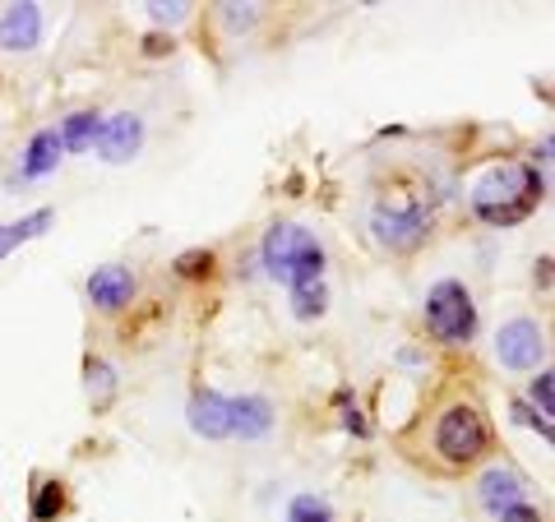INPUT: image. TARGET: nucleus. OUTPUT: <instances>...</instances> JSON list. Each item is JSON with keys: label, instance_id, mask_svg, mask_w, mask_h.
I'll use <instances>...</instances> for the list:
<instances>
[{"label": "nucleus", "instance_id": "f257e3e1", "mask_svg": "<svg viewBox=\"0 0 555 522\" xmlns=\"http://www.w3.org/2000/svg\"><path fill=\"white\" fill-rule=\"evenodd\" d=\"M542 171L537 167H505L495 171L491 181L477 185V213L481 222H491V227H509V222H524L537 199H542Z\"/></svg>", "mask_w": 555, "mask_h": 522}, {"label": "nucleus", "instance_id": "f03ea898", "mask_svg": "<svg viewBox=\"0 0 555 522\" xmlns=\"http://www.w3.org/2000/svg\"><path fill=\"white\" fill-rule=\"evenodd\" d=\"M259 255H264L269 277H278V283H287V287L320 283V273H324V246L306 227H292V222L269 227Z\"/></svg>", "mask_w": 555, "mask_h": 522}, {"label": "nucleus", "instance_id": "7ed1b4c3", "mask_svg": "<svg viewBox=\"0 0 555 522\" xmlns=\"http://www.w3.org/2000/svg\"><path fill=\"white\" fill-rule=\"evenodd\" d=\"M426 324L430 334H436L440 342H467L477 328V305L473 296H467L463 283H454V277H444V283L430 287L426 296Z\"/></svg>", "mask_w": 555, "mask_h": 522}, {"label": "nucleus", "instance_id": "20e7f679", "mask_svg": "<svg viewBox=\"0 0 555 522\" xmlns=\"http://www.w3.org/2000/svg\"><path fill=\"white\" fill-rule=\"evenodd\" d=\"M436 448L449 462H473L481 448H486V426L473 407H449L440 416V430H436Z\"/></svg>", "mask_w": 555, "mask_h": 522}, {"label": "nucleus", "instance_id": "39448f33", "mask_svg": "<svg viewBox=\"0 0 555 522\" xmlns=\"http://www.w3.org/2000/svg\"><path fill=\"white\" fill-rule=\"evenodd\" d=\"M542 352H546V342L532 319H509L495 334V356H500V365H509V370H532V365L542 361Z\"/></svg>", "mask_w": 555, "mask_h": 522}, {"label": "nucleus", "instance_id": "423d86ee", "mask_svg": "<svg viewBox=\"0 0 555 522\" xmlns=\"http://www.w3.org/2000/svg\"><path fill=\"white\" fill-rule=\"evenodd\" d=\"M93 144H98V153L107 162H130L139 153V144H144V120H139L134 112H120L112 120H102Z\"/></svg>", "mask_w": 555, "mask_h": 522}, {"label": "nucleus", "instance_id": "0eeeda50", "mask_svg": "<svg viewBox=\"0 0 555 522\" xmlns=\"http://www.w3.org/2000/svg\"><path fill=\"white\" fill-rule=\"evenodd\" d=\"M371 227L389 250H416L426 236V213L422 208H403V213H398V208H379L371 218Z\"/></svg>", "mask_w": 555, "mask_h": 522}, {"label": "nucleus", "instance_id": "6e6552de", "mask_svg": "<svg viewBox=\"0 0 555 522\" xmlns=\"http://www.w3.org/2000/svg\"><path fill=\"white\" fill-rule=\"evenodd\" d=\"M42 42V5H10L0 14V47L5 51H33Z\"/></svg>", "mask_w": 555, "mask_h": 522}, {"label": "nucleus", "instance_id": "1a4fd4ad", "mask_svg": "<svg viewBox=\"0 0 555 522\" xmlns=\"http://www.w3.org/2000/svg\"><path fill=\"white\" fill-rule=\"evenodd\" d=\"M190 430L204 434V440H228L232 434V397L199 393L195 403H190Z\"/></svg>", "mask_w": 555, "mask_h": 522}, {"label": "nucleus", "instance_id": "9d476101", "mask_svg": "<svg viewBox=\"0 0 555 522\" xmlns=\"http://www.w3.org/2000/svg\"><path fill=\"white\" fill-rule=\"evenodd\" d=\"M89 296H93V305H98V310H120V305H130V296H134V273H130V269H120V264L93 269V277H89Z\"/></svg>", "mask_w": 555, "mask_h": 522}, {"label": "nucleus", "instance_id": "9b49d317", "mask_svg": "<svg viewBox=\"0 0 555 522\" xmlns=\"http://www.w3.org/2000/svg\"><path fill=\"white\" fill-rule=\"evenodd\" d=\"M477 491H481L486 513H495V518H500V513H509L514 504H524V481H518L509 467H491V472L481 477Z\"/></svg>", "mask_w": 555, "mask_h": 522}, {"label": "nucleus", "instance_id": "f8f14e48", "mask_svg": "<svg viewBox=\"0 0 555 522\" xmlns=\"http://www.w3.org/2000/svg\"><path fill=\"white\" fill-rule=\"evenodd\" d=\"M273 430V407L264 397H232V434L241 440H259Z\"/></svg>", "mask_w": 555, "mask_h": 522}, {"label": "nucleus", "instance_id": "ddd939ff", "mask_svg": "<svg viewBox=\"0 0 555 522\" xmlns=\"http://www.w3.org/2000/svg\"><path fill=\"white\" fill-rule=\"evenodd\" d=\"M61 134L56 130H42V134H33V144H28V158H24V177H47V171H56L61 162Z\"/></svg>", "mask_w": 555, "mask_h": 522}, {"label": "nucleus", "instance_id": "4468645a", "mask_svg": "<svg viewBox=\"0 0 555 522\" xmlns=\"http://www.w3.org/2000/svg\"><path fill=\"white\" fill-rule=\"evenodd\" d=\"M93 139H98V116L93 112H75L61 126V148H69V153L93 148Z\"/></svg>", "mask_w": 555, "mask_h": 522}, {"label": "nucleus", "instance_id": "2eb2a0df", "mask_svg": "<svg viewBox=\"0 0 555 522\" xmlns=\"http://www.w3.org/2000/svg\"><path fill=\"white\" fill-rule=\"evenodd\" d=\"M328 305V291L324 283H306V287H292V315L297 319H320Z\"/></svg>", "mask_w": 555, "mask_h": 522}, {"label": "nucleus", "instance_id": "dca6fc26", "mask_svg": "<svg viewBox=\"0 0 555 522\" xmlns=\"http://www.w3.org/2000/svg\"><path fill=\"white\" fill-rule=\"evenodd\" d=\"M65 509V485L61 481H42L33 495V522H56Z\"/></svg>", "mask_w": 555, "mask_h": 522}, {"label": "nucleus", "instance_id": "f3484780", "mask_svg": "<svg viewBox=\"0 0 555 522\" xmlns=\"http://www.w3.org/2000/svg\"><path fill=\"white\" fill-rule=\"evenodd\" d=\"M287 522H334V509L320 495H297L287 509Z\"/></svg>", "mask_w": 555, "mask_h": 522}, {"label": "nucleus", "instance_id": "a211bd4d", "mask_svg": "<svg viewBox=\"0 0 555 522\" xmlns=\"http://www.w3.org/2000/svg\"><path fill=\"white\" fill-rule=\"evenodd\" d=\"M208 269H214V255H208V250H185V255L177 259V273H181V277H204Z\"/></svg>", "mask_w": 555, "mask_h": 522}, {"label": "nucleus", "instance_id": "6ab92c4d", "mask_svg": "<svg viewBox=\"0 0 555 522\" xmlns=\"http://www.w3.org/2000/svg\"><path fill=\"white\" fill-rule=\"evenodd\" d=\"M93 389H98V407H102V403L112 397V370H107L102 361H89V393H93Z\"/></svg>", "mask_w": 555, "mask_h": 522}, {"label": "nucleus", "instance_id": "aec40b11", "mask_svg": "<svg viewBox=\"0 0 555 522\" xmlns=\"http://www.w3.org/2000/svg\"><path fill=\"white\" fill-rule=\"evenodd\" d=\"M532 403H537V416H551V407H555V389H551V375L546 370L532 379Z\"/></svg>", "mask_w": 555, "mask_h": 522}, {"label": "nucleus", "instance_id": "412c9836", "mask_svg": "<svg viewBox=\"0 0 555 522\" xmlns=\"http://www.w3.org/2000/svg\"><path fill=\"white\" fill-rule=\"evenodd\" d=\"M514 416H518V421H524V426H537V430H542L546 440H551V421H546V416H537V412H532V407H524V403L514 407Z\"/></svg>", "mask_w": 555, "mask_h": 522}, {"label": "nucleus", "instance_id": "4be33fe9", "mask_svg": "<svg viewBox=\"0 0 555 522\" xmlns=\"http://www.w3.org/2000/svg\"><path fill=\"white\" fill-rule=\"evenodd\" d=\"M500 522H542V513H537L532 504H514L509 513H500Z\"/></svg>", "mask_w": 555, "mask_h": 522}, {"label": "nucleus", "instance_id": "5701e85b", "mask_svg": "<svg viewBox=\"0 0 555 522\" xmlns=\"http://www.w3.org/2000/svg\"><path fill=\"white\" fill-rule=\"evenodd\" d=\"M149 14L158 24H177V19H185V5H149Z\"/></svg>", "mask_w": 555, "mask_h": 522}, {"label": "nucleus", "instance_id": "b1692460", "mask_svg": "<svg viewBox=\"0 0 555 522\" xmlns=\"http://www.w3.org/2000/svg\"><path fill=\"white\" fill-rule=\"evenodd\" d=\"M255 19V14H241V5H228V24L232 28H241V24H250Z\"/></svg>", "mask_w": 555, "mask_h": 522}, {"label": "nucleus", "instance_id": "393cba45", "mask_svg": "<svg viewBox=\"0 0 555 522\" xmlns=\"http://www.w3.org/2000/svg\"><path fill=\"white\" fill-rule=\"evenodd\" d=\"M144 51H149V56H163V51H171V42H163V38H149V42H144Z\"/></svg>", "mask_w": 555, "mask_h": 522}, {"label": "nucleus", "instance_id": "a878e982", "mask_svg": "<svg viewBox=\"0 0 555 522\" xmlns=\"http://www.w3.org/2000/svg\"><path fill=\"white\" fill-rule=\"evenodd\" d=\"M10 250H14V246H10V232H5V227H0V259H5Z\"/></svg>", "mask_w": 555, "mask_h": 522}]
</instances>
